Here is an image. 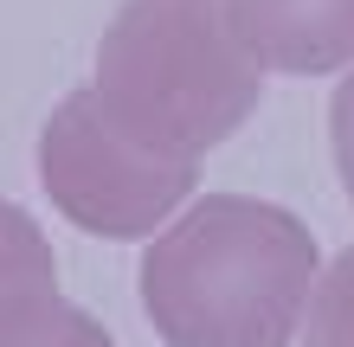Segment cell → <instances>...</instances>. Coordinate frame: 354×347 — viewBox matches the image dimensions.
Listing matches in <instances>:
<instances>
[{"mask_svg": "<svg viewBox=\"0 0 354 347\" xmlns=\"http://www.w3.org/2000/svg\"><path fill=\"white\" fill-rule=\"evenodd\" d=\"M322 257L290 206L213 193L142 257V309L168 347H283L303 335Z\"/></svg>", "mask_w": 354, "mask_h": 347, "instance_id": "1", "label": "cell"}, {"mask_svg": "<svg viewBox=\"0 0 354 347\" xmlns=\"http://www.w3.org/2000/svg\"><path fill=\"white\" fill-rule=\"evenodd\" d=\"M258 58L225 0H122L97 39V103L129 141L200 161L258 110Z\"/></svg>", "mask_w": 354, "mask_h": 347, "instance_id": "2", "label": "cell"}, {"mask_svg": "<svg viewBox=\"0 0 354 347\" xmlns=\"http://www.w3.org/2000/svg\"><path fill=\"white\" fill-rule=\"evenodd\" d=\"M39 180L46 199L91 238H149L155 226L194 199L200 161L155 155L129 141L97 103V90H71L65 103L46 116L39 135Z\"/></svg>", "mask_w": 354, "mask_h": 347, "instance_id": "3", "label": "cell"}, {"mask_svg": "<svg viewBox=\"0 0 354 347\" xmlns=\"http://www.w3.org/2000/svg\"><path fill=\"white\" fill-rule=\"evenodd\" d=\"M239 39L277 77H322L354 65V0H225Z\"/></svg>", "mask_w": 354, "mask_h": 347, "instance_id": "4", "label": "cell"}, {"mask_svg": "<svg viewBox=\"0 0 354 347\" xmlns=\"http://www.w3.org/2000/svg\"><path fill=\"white\" fill-rule=\"evenodd\" d=\"M0 347H116L110 328L58 290L0 296Z\"/></svg>", "mask_w": 354, "mask_h": 347, "instance_id": "5", "label": "cell"}, {"mask_svg": "<svg viewBox=\"0 0 354 347\" xmlns=\"http://www.w3.org/2000/svg\"><path fill=\"white\" fill-rule=\"evenodd\" d=\"M52 244L13 199H0V296L19 290H52Z\"/></svg>", "mask_w": 354, "mask_h": 347, "instance_id": "6", "label": "cell"}, {"mask_svg": "<svg viewBox=\"0 0 354 347\" xmlns=\"http://www.w3.org/2000/svg\"><path fill=\"white\" fill-rule=\"evenodd\" d=\"M303 347H354V244L316 277L303 321Z\"/></svg>", "mask_w": 354, "mask_h": 347, "instance_id": "7", "label": "cell"}, {"mask_svg": "<svg viewBox=\"0 0 354 347\" xmlns=\"http://www.w3.org/2000/svg\"><path fill=\"white\" fill-rule=\"evenodd\" d=\"M328 148H335V174L354 199V71L335 84V103H328Z\"/></svg>", "mask_w": 354, "mask_h": 347, "instance_id": "8", "label": "cell"}]
</instances>
